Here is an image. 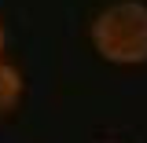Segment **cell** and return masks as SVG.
<instances>
[{
	"label": "cell",
	"instance_id": "obj_1",
	"mask_svg": "<svg viewBox=\"0 0 147 143\" xmlns=\"http://www.w3.org/2000/svg\"><path fill=\"white\" fill-rule=\"evenodd\" d=\"M92 48L107 62L140 66L147 62V4L144 0H118L92 18Z\"/></svg>",
	"mask_w": 147,
	"mask_h": 143
},
{
	"label": "cell",
	"instance_id": "obj_2",
	"mask_svg": "<svg viewBox=\"0 0 147 143\" xmlns=\"http://www.w3.org/2000/svg\"><path fill=\"white\" fill-rule=\"evenodd\" d=\"M22 103V73L0 59V114H11Z\"/></svg>",
	"mask_w": 147,
	"mask_h": 143
},
{
	"label": "cell",
	"instance_id": "obj_3",
	"mask_svg": "<svg viewBox=\"0 0 147 143\" xmlns=\"http://www.w3.org/2000/svg\"><path fill=\"white\" fill-rule=\"evenodd\" d=\"M0 52H4V26H0Z\"/></svg>",
	"mask_w": 147,
	"mask_h": 143
}]
</instances>
